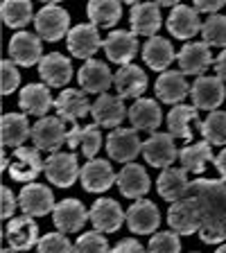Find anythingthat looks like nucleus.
Listing matches in <instances>:
<instances>
[{
    "mask_svg": "<svg viewBox=\"0 0 226 253\" xmlns=\"http://www.w3.org/2000/svg\"><path fill=\"white\" fill-rule=\"evenodd\" d=\"M190 195L201 204L204 224L199 237L206 244H220L226 240V181L224 179H195Z\"/></svg>",
    "mask_w": 226,
    "mask_h": 253,
    "instance_id": "obj_1",
    "label": "nucleus"
},
{
    "mask_svg": "<svg viewBox=\"0 0 226 253\" xmlns=\"http://www.w3.org/2000/svg\"><path fill=\"white\" fill-rule=\"evenodd\" d=\"M168 224L179 235H192V233L201 231V224H204L201 204L192 195L181 201H174L168 211Z\"/></svg>",
    "mask_w": 226,
    "mask_h": 253,
    "instance_id": "obj_2",
    "label": "nucleus"
},
{
    "mask_svg": "<svg viewBox=\"0 0 226 253\" xmlns=\"http://www.w3.org/2000/svg\"><path fill=\"white\" fill-rule=\"evenodd\" d=\"M34 25H37V34L45 41H59L63 39V34H68V25H70V16L63 7L54 5V2H47L45 7H41L34 18Z\"/></svg>",
    "mask_w": 226,
    "mask_h": 253,
    "instance_id": "obj_3",
    "label": "nucleus"
},
{
    "mask_svg": "<svg viewBox=\"0 0 226 253\" xmlns=\"http://www.w3.org/2000/svg\"><path fill=\"white\" fill-rule=\"evenodd\" d=\"M68 138V129L61 118H41L37 125L32 126V142L37 149H45V152L57 154L59 147Z\"/></svg>",
    "mask_w": 226,
    "mask_h": 253,
    "instance_id": "obj_4",
    "label": "nucleus"
},
{
    "mask_svg": "<svg viewBox=\"0 0 226 253\" xmlns=\"http://www.w3.org/2000/svg\"><path fill=\"white\" fill-rule=\"evenodd\" d=\"M43 172H45L47 181L59 188H68L75 183L79 174V165H77V156L73 152H57L50 158H45V165H43Z\"/></svg>",
    "mask_w": 226,
    "mask_h": 253,
    "instance_id": "obj_5",
    "label": "nucleus"
},
{
    "mask_svg": "<svg viewBox=\"0 0 226 253\" xmlns=\"http://www.w3.org/2000/svg\"><path fill=\"white\" fill-rule=\"evenodd\" d=\"M18 206L30 217H43L57 208L52 190L43 183H27L18 195Z\"/></svg>",
    "mask_w": 226,
    "mask_h": 253,
    "instance_id": "obj_6",
    "label": "nucleus"
},
{
    "mask_svg": "<svg viewBox=\"0 0 226 253\" xmlns=\"http://www.w3.org/2000/svg\"><path fill=\"white\" fill-rule=\"evenodd\" d=\"M106 152L113 161L120 163H132L134 158L142 152V142L138 138L136 129H113L106 138Z\"/></svg>",
    "mask_w": 226,
    "mask_h": 253,
    "instance_id": "obj_7",
    "label": "nucleus"
},
{
    "mask_svg": "<svg viewBox=\"0 0 226 253\" xmlns=\"http://www.w3.org/2000/svg\"><path fill=\"white\" fill-rule=\"evenodd\" d=\"M142 154H145V161L154 168H163L168 169L170 165L179 158L177 152V145H174V136L172 133H152V136L145 140L142 145Z\"/></svg>",
    "mask_w": 226,
    "mask_h": 253,
    "instance_id": "obj_8",
    "label": "nucleus"
},
{
    "mask_svg": "<svg viewBox=\"0 0 226 253\" xmlns=\"http://www.w3.org/2000/svg\"><path fill=\"white\" fill-rule=\"evenodd\" d=\"M54 109H57L59 118L63 122H73L77 125V120L86 118L93 111V104L89 102L84 90L79 88H66L59 93V97L54 100Z\"/></svg>",
    "mask_w": 226,
    "mask_h": 253,
    "instance_id": "obj_9",
    "label": "nucleus"
},
{
    "mask_svg": "<svg viewBox=\"0 0 226 253\" xmlns=\"http://www.w3.org/2000/svg\"><path fill=\"white\" fill-rule=\"evenodd\" d=\"M224 79L213 77V75H204V77H197L195 84L190 86V95H192V102L195 106L206 111H215L217 106L224 102Z\"/></svg>",
    "mask_w": 226,
    "mask_h": 253,
    "instance_id": "obj_10",
    "label": "nucleus"
},
{
    "mask_svg": "<svg viewBox=\"0 0 226 253\" xmlns=\"http://www.w3.org/2000/svg\"><path fill=\"white\" fill-rule=\"evenodd\" d=\"M45 161H41V154L37 147H18L14 149V161L9 165V174L14 181L32 183L41 174Z\"/></svg>",
    "mask_w": 226,
    "mask_h": 253,
    "instance_id": "obj_11",
    "label": "nucleus"
},
{
    "mask_svg": "<svg viewBox=\"0 0 226 253\" xmlns=\"http://www.w3.org/2000/svg\"><path fill=\"white\" fill-rule=\"evenodd\" d=\"M100 45H104V43H102V39H100L97 25H93V23L75 25L73 30L68 32V50L73 57L89 59L100 50Z\"/></svg>",
    "mask_w": 226,
    "mask_h": 253,
    "instance_id": "obj_12",
    "label": "nucleus"
},
{
    "mask_svg": "<svg viewBox=\"0 0 226 253\" xmlns=\"http://www.w3.org/2000/svg\"><path fill=\"white\" fill-rule=\"evenodd\" d=\"M90 212L84 208L79 199H63L52 211V221L59 233H75L89 221Z\"/></svg>",
    "mask_w": 226,
    "mask_h": 253,
    "instance_id": "obj_13",
    "label": "nucleus"
},
{
    "mask_svg": "<svg viewBox=\"0 0 226 253\" xmlns=\"http://www.w3.org/2000/svg\"><path fill=\"white\" fill-rule=\"evenodd\" d=\"M102 47H104V54L109 57V61L120 63V66H129V61L138 52V39L134 32L116 30L104 39Z\"/></svg>",
    "mask_w": 226,
    "mask_h": 253,
    "instance_id": "obj_14",
    "label": "nucleus"
},
{
    "mask_svg": "<svg viewBox=\"0 0 226 253\" xmlns=\"http://www.w3.org/2000/svg\"><path fill=\"white\" fill-rule=\"evenodd\" d=\"M41 39L37 34H32V32H16L9 41V57L18 66L30 68L37 61L41 63Z\"/></svg>",
    "mask_w": 226,
    "mask_h": 253,
    "instance_id": "obj_15",
    "label": "nucleus"
},
{
    "mask_svg": "<svg viewBox=\"0 0 226 253\" xmlns=\"http://www.w3.org/2000/svg\"><path fill=\"white\" fill-rule=\"evenodd\" d=\"M7 242H9V249L14 251H30L34 244H39V226L37 221L32 219L30 215H23V217H14L9 219L7 224Z\"/></svg>",
    "mask_w": 226,
    "mask_h": 253,
    "instance_id": "obj_16",
    "label": "nucleus"
},
{
    "mask_svg": "<svg viewBox=\"0 0 226 253\" xmlns=\"http://www.w3.org/2000/svg\"><path fill=\"white\" fill-rule=\"evenodd\" d=\"M129 23H132V32L136 37H152L161 30V7L158 2H136L129 14Z\"/></svg>",
    "mask_w": 226,
    "mask_h": 253,
    "instance_id": "obj_17",
    "label": "nucleus"
},
{
    "mask_svg": "<svg viewBox=\"0 0 226 253\" xmlns=\"http://www.w3.org/2000/svg\"><path fill=\"white\" fill-rule=\"evenodd\" d=\"M125 219L127 215L116 199H97L90 208V221L100 233H116Z\"/></svg>",
    "mask_w": 226,
    "mask_h": 253,
    "instance_id": "obj_18",
    "label": "nucleus"
},
{
    "mask_svg": "<svg viewBox=\"0 0 226 253\" xmlns=\"http://www.w3.org/2000/svg\"><path fill=\"white\" fill-rule=\"evenodd\" d=\"M161 224V212H158L156 204L147 199L134 201L127 211V226L132 228L138 235H145V233H154Z\"/></svg>",
    "mask_w": 226,
    "mask_h": 253,
    "instance_id": "obj_19",
    "label": "nucleus"
},
{
    "mask_svg": "<svg viewBox=\"0 0 226 253\" xmlns=\"http://www.w3.org/2000/svg\"><path fill=\"white\" fill-rule=\"evenodd\" d=\"M79 86L86 90V93H100L104 95V90H109V86L113 84V75H111L109 66L104 61H97V59H90L86 61L77 73Z\"/></svg>",
    "mask_w": 226,
    "mask_h": 253,
    "instance_id": "obj_20",
    "label": "nucleus"
},
{
    "mask_svg": "<svg viewBox=\"0 0 226 253\" xmlns=\"http://www.w3.org/2000/svg\"><path fill=\"white\" fill-rule=\"evenodd\" d=\"M177 59H179L183 75H204L208 70V66L213 63L211 45H206L204 41H190L181 47Z\"/></svg>",
    "mask_w": 226,
    "mask_h": 253,
    "instance_id": "obj_21",
    "label": "nucleus"
},
{
    "mask_svg": "<svg viewBox=\"0 0 226 253\" xmlns=\"http://www.w3.org/2000/svg\"><path fill=\"white\" fill-rule=\"evenodd\" d=\"M93 120L97 126H120V122L127 118V109L120 95H100L93 102Z\"/></svg>",
    "mask_w": 226,
    "mask_h": 253,
    "instance_id": "obj_22",
    "label": "nucleus"
},
{
    "mask_svg": "<svg viewBox=\"0 0 226 253\" xmlns=\"http://www.w3.org/2000/svg\"><path fill=\"white\" fill-rule=\"evenodd\" d=\"M79 179L84 183V190H89V192H104V190H109L116 183L118 176L113 174V168L109 165V161L93 158L82 168Z\"/></svg>",
    "mask_w": 226,
    "mask_h": 253,
    "instance_id": "obj_23",
    "label": "nucleus"
},
{
    "mask_svg": "<svg viewBox=\"0 0 226 253\" xmlns=\"http://www.w3.org/2000/svg\"><path fill=\"white\" fill-rule=\"evenodd\" d=\"M201 25L204 23L199 21V11L188 5L172 7V11L168 16V30L177 39H192L201 30Z\"/></svg>",
    "mask_w": 226,
    "mask_h": 253,
    "instance_id": "obj_24",
    "label": "nucleus"
},
{
    "mask_svg": "<svg viewBox=\"0 0 226 253\" xmlns=\"http://www.w3.org/2000/svg\"><path fill=\"white\" fill-rule=\"evenodd\" d=\"M39 75L45 82V86H66L73 79V63L68 57L59 52L45 54L39 63Z\"/></svg>",
    "mask_w": 226,
    "mask_h": 253,
    "instance_id": "obj_25",
    "label": "nucleus"
},
{
    "mask_svg": "<svg viewBox=\"0 0 226 253\" xmlns=\"http://www.w3.org/2000/svg\"><path fill=\"white\" fill-rule=\"evenodd\" d=\"M185 169H177V168H168L161 172L156 181V188H158V195L163 197L165 201H181L190 195V185L192 181H188L185 176Z\"/></svg>",
    "mask_w": 226,
    "mask_h": 253,
    "instance_id": "obj_26",
    "label": "nucleus"
},
{
    "mask_svg": "<svg viewBox=\"0 0 226 253\" xmlns=\"http://www.w3.org/2000/svg\"><path fill=\"white\" fill-rule=\"evenodd\" d=\"M116 183L125 197H129V199H140V197L147 195V190H149V176L142 165L127 163L125 168L120 169V174H118Z\"/></svg>",
    "mask_w": 226,
    "mask_h": 253,
    "instance_id": "obj_27",
    "label": "nucleus"
},
{
    "mask_svg": "<svg viewBox=\"0 0 226 253\" xmlns=\"http://www.w3.org/2000/svg\"><path fill=\"white\" fill-rule=\"evenodd\" d=\"M66 145H68L70 149L79 147V149H82V154H84L89 161H93V156L100 152V147H102L100 126H97V125H86V126L73 125V129H68Z\"/></svg>",
    "mask_w": 226,
    "mask_h": 253,
    "instance_id": "obj_28",
    "label": "nucleus"
},
{
    "mask_svg": "<svg viewBox=\"0 0 226 253\" xmlns=\"http://www.w3.org/2000/svg\"><path fill=\"white\" fill-rule=\"evenodd\" d=\"M190 93L188 82H185L181 70H165L156 79V97L165 104H179L185 95Z\"/></svg>",
    "mask_w": 226,
    "mask_h": 253,
    "instance_id": "obj_29",
    "label": "nucleus"
},
{
    "mask_svg": "<svg viewBox=\"0 0 226 253\" xmlns=\"http://www.w3.org/2000/svg\"><path fill=\"white\" fill-rule=\"evenodd\" d=\"M113 84H116L120 97H138L140 100V95L147 88V75H145L142 68L129 63V66H122L116 73Z\"/></svg>",
    "mask_w": 226,
    "mask_h": 253,
    "instance_id": "obj_30",
    "label": "nucleus"
},
{
    "mask_svg": "<svg viewBox=\"0 0 226 253\" xmlns=\"http://www.w3.org/2000/svg\"><path fill=\"white\" fill-rule=\"evenodd\" d=\"M18 102H21V109L25 111L27 116H39V118H45L50 106L54 104L50 88L45 84H27L21 90Z\"/></svg>",
    "mask_w": 226,
    "mask_h": 253,
    "instance_id": "obj_31",
    "label": "nucleus"
},
{
    "mask_svg": "<svg viewBox=\"0 0 226 253\" xmlns=\"http://www.w3.org/2000/svg\"><path fill=\"white\" fill-rule=\"evenodd\" d=\"M129 120H132L136 131L138 129H145V131L156 133L163 116H161V109H158L156 102L149 100V97H140V100H136L134 106L129 109Z\"/></svg>",
    "mask_w": 226,
    "mask_h": 253,
    "instance_id": "obj_32",
    "label": "nucleus"
},
{
    "mask_svg": "<svg viewBox=\"0 0 226 253\" xmlns=\"http://www.w3.org/2000/svg\"><path fill=\"white\" fill-rule=\"evenodd\" d=\"M192 125H199V113H197V106H185L179 104L174 106L168 113V129L174 138H181V140H190L192 138Z\"/></svg>",
    "mask_w": 226,
    "mask_h": 253,
    "instance_id": "obj_33",
    "label": "nucleus"
},
{
    "mask_svg": "<svg viewBox=\"0 0 226 253\" xmlns=\"http://www.w3.org/2000/svg\"><path fill=\"white\" fill-rule=\"evenodd\" d=\"M32 138V126L25 113H5L2 116V145L5 147H23V142Z\"/></svg>",
    "mask_w": 226,
    "mask_h": 253,
    "instance_id": "obj_34",
    "label": "nucleus"
},
{
    "mask_svg": "<svg viewBox=\"0 0 226 253\" xmlns=\"http://www.w3.org/2000/svg\"><path fill=\"white\" fill-rule=\"evenodd\" d=\"M208 161H215L213 156V149H211V142L208 140H201V142H195V145H188V147L181 149L179 154V163H181V169L185 172H192V174H201L206 168Z\"/></svg>",
    "mask_w": 226,
    "mask_h": 253,
    "instance_id": "obj_35",
    "label": "nucleus"
},
{
    "mask_svg": "<svg viewBox=\"0 0 226 253\" xmlns=\"http://www.w3.org/2000/svg\"><path fill=\"white\" fill-rule=\"evenodd\" d=\"M142 59L152 70H165L174 59V47L168 39L154 37L142 45Z\"/></svg>",
    "mask_w": 226,
    "mask_h": 253,
    "instance_id": "obj_36",
    "label": "nucleus"
},
{
    "mask_svg": "<svg viewBox=\"0 0 226 253\" xmlns=\"http://www.w3.org/2000/svg\"><path fill=\"white\" fill-rule=\"evenodd\" d=\"M86 14H89V18H90L93 25L113 27L118 21H120L122 5L120 2H113V0H95V2H89Z\"/></svg>",
    "mask_w": 226,
    "mask_h": 253,
    "instance_id": "obj_37",
    "label": "nucleus"
},
{
    "mask_svg": "<svg viewBox=\"0 0 226 253\" xmlns=\"http://www.w3.org/2000/svg\"><path fill=\"white\" fill-rule=\"evenodd\" d=\"M0 14H2L5 25L14 27V30L25 27L30 21H34V9H32V2H27V0H7Z\"/></svg>",
    "mask_w": 226,
    "mask_h": 253,
    "instance_id": "obj_38",
    "label": "nucleus"
},
{
    "mask_svg": "<svg viewBox=\"0 0 226 253\" xmlns=\"http://www.w3.org/2000/svg\"><path fill=\"white\" fill-rule=\"evenodd\" d=\"M201 133L211 145H226V111H211L201 122Z\"/></svg>",
    "mask_w": 226,
    "mask_h": 253,
    "instance_id": "obj_39",
    "label": "nucleus"
},
{
    "mask_svg": "<svg viewBox=\"0 0 226 253\" xmlns=\"http://www.w3.org/2000/svg\"><path fill=\"white\" fill-rule=\"evenodd\" d=\"M201 37L206 45H217L226 50V16H208V21L201 25Z\"/></svg>",
    "mask_w": 226,
    "mask_h": 253,
    "instance_id": "obj_40",
    "label": "nucleus"
},
{
    "mask_svg": "<svg viewBox=\"0 0 226 253\" xmlns=\"http://www.w3.org/2000/svg\"><path fill=\"white\" fill-rule=\"evenodd\" d=\"M75 253H111L109 242L100 231H89L75 242Z\"/></svg>",
    "mask_w": 226,
    "mask_h": 253,
    "instance_id": "obj_41",
    "label": "nucleus"
},
{
    "mask_svg": "<svg viewBox=\"0 0 226 253\" xmlns=\"http://www.w3.org/2000/svg\"><path fill=\"white\" fill-rule=\"evenodd\" d=\"M147 253H181V240L179 233L174 231H163L149 240Z\"/></svg>",
    "mask_w": 226,
    "mask_h": 253,
    "instance_id": "obj_42",
    "label": "nucleus"
},
{
    "mask_svg": "<svg viewBox=\"0 0 226 253\" xmlns=\"http://www.w3.org/2000/svg\"><path fill=\"white\" fill-rule=\"evenodd\" d=\"M39 253H75V247L63 233H47L37 244Z\"/></svg>",
    "mask_w": 226,
    "mask_h": 253,
    "instance_id": "obj_43",
    "label": "nucleus"
},
{
    "mask_svg": "<svg viewBox=\"0 0 226 253\" xmlns=\"http://www.w3.org/2000/svg\"><path fill=\"white\" fill-rule=\"evenodd\" d=\"M18 82H21L18 68L14 66L11 59H5V61H2V93L9 95L11 90H16L18 88Z\"/></svg>",
    "mask_w": 226,
    "mask_h": 253,
    "instance_id": "obj_44",
    "label": "nucleus"
},
{
    "mask_svg": "<svg viewBox=\"0 0 226 253\" xmlns=\"http://www.w3.org/2000/svg\"><path fill=\"white\" fill-rule=\"evenodd\" d=\"M111 253H147L145 251V247H142L138 240H122V242H118L116 247L111 249Z\"/></svg>",
    "mask_w": 226,
    "mask_h": 253,
    "instance_id": "obj_45",
    "label": "nucleus"
},
{
    "mask_svg": "<svg viewBox=\"0 0 226 253\" xmlns=\"http://www.w3.org/2000/svg\"><path fill=\"white\" fill-rule=\"evenodd\" d=\"M224 7V2H211V0H197L195 2V9L199 11V14H220V9Z\"/></svg>",
    "mask_w": 226,
    "mask_h": 253,
    "instance_id": "obj_46",
    "label": "nucleus"
},
{
    "mask_svg": "<svg viewBox=\"0 0 226 253\" xmlns=\"http://www.w3.org/2000/svg\"><path fill=\"white\" fill-rule=\"evenodd\" d=\"M2 197H5V208H2V215L7 217V219H11V215H14L16 206H18V201H16L14 192H11L9 188H2Z\"/></svg>",
    "mask_w": 226,
    "mask_h": 253,
    "instance_id": "obj_47",
    "label": "nucleus"
},
{
    "mask_svg": "<svg viewBox=\"0 0 226 253\" xmlns=\"http://www.w3.org/2000/svg\"><path fill=\"white\" fill-rule=\"evenodd\" d=\"M215 73H217V77L226 82V50H222V54L217 57V61H215Z\"/></svg>",
    "mask_w": 226,
    "mask_h": 253,
    "instance_id": "obj_48",
    "label": "nucleus"
},
{
    "mask_svg": "<svg viewBox=\"0 0 226 253\" xmlns=\"http://www.w3.org/2000/svg\"><path fill=\"white\" fill-rule=\"evenodd\" d=\"M213 163L217 165V169H220V174H222V179L226 181V147L222 149L220 154H217V156H215V161H213Z\"/></svg>",
    "mask_w": 226,
    "mask_h": 253,
    "instance_id": "obj_49",
    "label": "nucleus"
},
{
    "mask_svg": "<svg viewBox=\"0 0 226 253\" xmlns=\"http://www.w3.org/2000/svg\"><path fill=\"white\" fill-rule=\"evenodd\" d=\"M215 253H226V244H222V247L220 249H217V251Z\"/></svg>",
    "mask_w": 226,
    "mask_h": 253,
    "instance_id": "obj_50",
    "label": "nucleus"
},
{
    "mask_svg": "<svg viewBox=\"0 0 226 253\" xmlns=\"http://www.w3.org/2000/svg\"><path fill=\"white\" fill-rule=\"evenodd\" d=\"M2 253H18V251H14V249H5Z\"/></svg>",
    "mask_w": 226,
    "mask_h": 253,
    "instance_id": "obj_51",
    "label": "nucleus"
}]
</instances>
